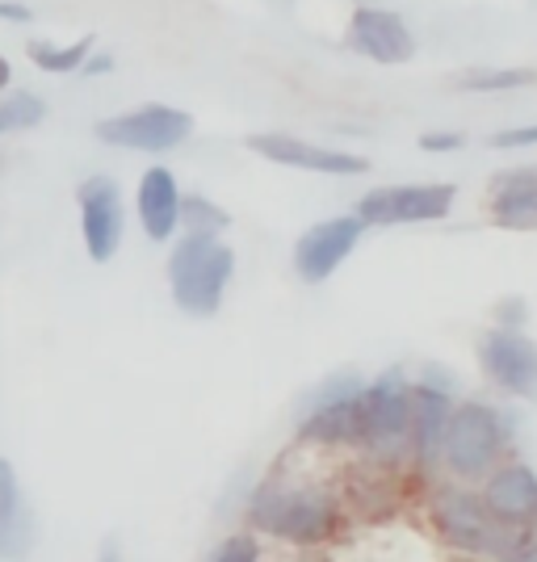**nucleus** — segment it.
<instances>
[{
	"label": "nucleus",
	"mask_w": 537,
	"mask_h": 562,
	"mask_svg": "<svg viewBox=\"0 0 537 562\" xmlns=\"http://www.w3.org/2000/svg\"><path fill=\"white\" fill-rule=\"evenodd\" d=\"M479 499L488 504V513L500 525H508V529L529 525V520H537V474L521 462L491 470L488 487L479 492Z\"/></svg>",
	"instance_id": "4468645a"
},
{
	"label": "nucleus",
	"mask_w": 537,
	"mask_h": 562,
	"mask_svg": "<svg viewBox=\"0 0 537 562\" xmlns=\"http://www.w3.org/2000/svg\"><path fill=\"white\" fill-rule=\"evenodd\" d=\"M508 441V420L488 403H462L445 424L441 458L458 479H483Z\"/></svg>",
	"instance_id": "20e7f679"
},
{
	"label": "nucleus",
	"mask_w": 537,
	"mask_h": 562,
	"mask_svg": "<svg viewBox=\"0 0 537 562\" xmlns=\"http://www.w3.org/2000/svg\"><path fill=\"white\" fill-rule=\"evenodd\" d=\"M235 273V252L219 244V235H186L168 260L172 303L186 315H214L223 306L227 281Z\"/></svg>",
	"instance_id": "f257e3e1"
},
{
	"label": "nucleus",
	"mask_w": 537,
	"mask_h": 562,
	"mask_svg": "<svg viewBox=\"0 0 537 562\" xmlns=\"http://www.w3.org/2000/svg\"><path fill=\"white\" fill-rule=\"evenodd\" d=\"M366 232V223L357 214H340V218H327V223H315L311 232L299 239L294 248V269L303 281H327Z\"/></svg>",
	"instance_id": "9d476101"
},
{
	"label": "nucleus",
	"mask_w": 537,
	"mask_h": 562,
	"mask_svg": "<svg viewBox=\"0 0 537 562\" xmlns=\"http://www.w3.org/2000/svg\"><path fill=\"white\" fill-rule=\"evenodd\" d=\"M412 432V386L403 374H382L361 395V446L374 453H395Z\"/></svg>",
	"instance_id": "39448f33"
},
{
	"label": "nucleus",
	"mask_w": 537,
	"mask_h": 562,
	"mask_svg": "<svg viewBox=\"0 0 537 562\" xmlns=\"http://www.w3.org/2000/svg\"><path fill=\"white\" fill-rule=\"evenodd\" d=\"M454 186H387L370 189L357 206V218L370 227H399V223H437L454 206Z\"/></svg>",
	"instance_id": "0eeeda50"
},
{
	"label": "nucleus",
	"mask_w": 537,
	"mask_h": 562,
	"mask_svg": "<svg viewBox=\"0 0 537 562\" xmlns=\"http://www.w3.org/2000/svg\"><path fill=\"white\" fill-rule=\"evenodd\" d=\"M504 562H537V546H525V541H521L513 554H504Z\"/></svg>",
	"instance_id": "cd10ccee"
},
{
	"label": "nucleus",
	"mask_w": 537,
	"mask_h": 562,
	"mask_svg": "<svg viewBox=\"0 0 537 562\" xmlns=\"http://www.w3.org/2000/svg\"><path fill=\"white\" fill-rule=\"evenodd\" d=\"M462 143H467V139H462L458 131H433V135H421L424 151H458Z\"/></svg>",
	"instance_id": "b1692460"
},
{
	"label": "nucleus",
	"mask_w": 537,
	"mask_h": 562,
	"mask_svg": "<svg viewBox=\"0 0 537 562\" xmlns=\"http://www.w3.org/2000/svg\"><path fill=\"white\" fill-rule=\"evenodd\" d=\"M89 50H93V38H80V43H71V47L30 43V59H34V64H38L43 71H76V68H85Z\"/></svg>",
	"instance_id": "6ab92c4d"
},
{
	"label": "nucleus",
	"mask_w": 537,
	"mask_h": 562,
	"mask_svg": "<svg viewBox=\"0 0 537 562\" xmlns=\"http://www.w3.org/2000/svg\"><path fill=\"white\" fill-rule=\"evenodd\" d=\"M30 538H34V525L25 513L18 474L0 458V559H22L30 550Z\"/></svg>",
	"instance_id": "a211bd4d"
},
{
	"label": "nucleus",
	"mask_w": 537,
	"mask_h": 562,
	"mask_svg": "<svg viewBox=\"0 0 537 562\" xmlns=\"http://www.w3.org/2000/svg\"><path fill=\"white\" fill-rule=\"evenodd\" d=\"M34 18L25 4H13V0H0V22H18V25H25Z\"/></svg>",
	"instance_id": "a878e982"
},
{
	"label": "nucleus",
	"mask_w": 537,
	"mask_h": 562,
	"mask_svg": "<svg viewBox=\"0 0 537 562\" xmlns=\"http://www.w3.org/2000/svg\"><path fill=\"white\" fill-rule=\"evenodd\" d=\"M4 85H9V64L0 59V89H4Z\"/></svg>",
	"instance_id": "c85d7f7f"
},
{
	"label": "nucleus",
	"mask_w": 537,
	"mask_h": 562,
	"mask_svg": "<svg viewBox=\"0 0 537 562\" xmlns=\"http://www.w3.org/2000/svg\"><path fill=\"white\" fill-rule=\"evenodd\" d=\"M139 218L152 239H168L181 223V193L168 168H147L139 181Z\"/></svg>",
	"instance_id": "f3484780"
},
{
	"label": "nucleus",
	"mask_w": 537,
	"mask_h": 562,
	"mask_svg": "<svg viewBox=\"0 0 537 562\" xmlns=\"http://www.w3.org/2000/svg\"><path fill=\"white\" fill-rule=\"evenodd\" d=\"M114 68V59L110 55H93V59H85V76H101V71Z\"/></svg>",
	"instance_id": "bb28decb"
},
{
	"label": "nucleus",
	"mask_w": 537,
	"mask_h": 562,
	"mask_svg": "<svg viewBox=\"0 0 537 562\" xmlns=\"http://www.w3.org/2000/svg\"><path fill=\"white\" fill-rule=\"evenodd\" d=\"M454 416V398L445 395L441 386H412V446L421 453V462H433L441 458V441H445V424Z\"/></svg>",
	"instance_id": "2eb2a0df"
},
{
	"label": "nucleus",
	"mask_w": 537,
	"mask_h": 562,
	"mask_svg": "<svg viewBox=\"0 0 537 562\" xmlns=\"http://www.w3.org/2000/svg\"><path fill=\"white\" fill-rule=\"evenodd\" d=\"M479 361H483V370L500 391L537 398V345L529 336H521L513 328L488 331L483 345H479Z\"/></svg>",
	"instance_id": "1a4fd4ad"
},
{
	"label": "nucleus",
	"mask_w": 537,
	"mask_h": 562,
	"mask_svg": "<svg viewBox=\"0 0 537 562\" xmlns=\"http://www.w3.org/2000/svg\"><path fill=\"white\" fill-rule=\"evenodd\" d=\"M361 395L366 386L357 378H336L332 386H324L311 412L303 416L299 432L315 446H349L361 441Z\"/></svg>",
	"instance_id": "6e6552de"
},
{
	"label": "nucleus",
	"mask_w": 537,
	"mask_h": 562,
	"mask_svg": "<svg viewBox=\"0 0 537 562\" xmlns=\"http://www.w3.org/2000/svg\"><path fill=\"white\" fill-rule=\"evenodd\" d=\"M193 131V117L172 105H143L131 114H118L97 122V139L126 151H168Z\"/></svg>",
	"instance_id": "423d86ee"
},
{
	"label": "nucleus",
	"mask_w": 537,
	"mask_h": 562,
	"mask_svg": "<svg viewBox=\"0 0 537 562\" xmlns=\"http://www.w3.org/2000/svg\"><path fill=\"white\" fill-rule=\"evenodd\" d=\"M248 520L286 541H324L340 525V508L324 487H260L248 504Z\"/></svg>",
	"instance_id": "f03ea898"
},
{
	"label": "nucleus",
	"mask_w": 537,
	"mask_h": 562,
	"mask_svg": "<svg viewBox=\"0 0 537 562\" xmlns=\"http://www.w3.org/2000/svg\"><path fill=\"white\" fill-rule=\"evenodd\" d=\"M491 214L508 232H534L537 227V168L504 172L491 193Z\"/></svg>",
	"instance_id": "dca6fc26"
},
{
	"label": "nucleus",
	"mask_w": 537,
	"mask_h": 562,
	"mask_svg": "<svg viewBox=\"0 0 537 562\" xmlns=\"http://www.w3.org/2000/svg\"><path fill=\"white\" fill-rule=\"evenodd\" d=\"M248 147L265 156V160H278L290 168H306V172H327V177H361L370 160L366 156H353V151H336V147H315L306 139H290V135H253Z\"/></svg>",
	"instance_id": "f8f14e48"
},
{
	"label": "nucleus",
	"mask_w": 537,
	"mask_h": 562,
	"mask_svg": "<svg viewBox=\"0 0 537 562\" xmlns=\"http://www.w3.org/2000/svg\"><path fill=\"white\" fill-rule=\"evenodd\" d=\"M105 562H114V559H105Z\"/></svg>",
	"instance_id": "c756f323"
},
{
	"label": "nucleus",
	"mask_w": 537,
	"mask_h": 562,
	"mask_svg": "<svg viewBox=\"0 0 537 562\" xmlns=\"http://www.w3.org/2000/svg\"><path fill=\"white\" fill-rule=\"evenodd\" d=\"M534 80V71L525 68H508V71H470L458 80V89L462 93H504V89H521V85H529Z\"/></svg>",
	"instance_id": "412c9836"
},
{
	"label": "nucleus",
	"mask_w": 537,
	"mask_h": 562,
	"mask_svg": "<svg viewBox=\"0 0 537 562\" xmlns=\"http://www.w3.org/2000/svg\"><path fill=\"white\" fill-rule=\"evenodd\" d=\"M433 520L445 533L449 546L467 550L474 559H504L521 546V533L500 525L488 513V504L479 495L462 492V487H441L433 495Z\"/></svg>",
	"instance_id": "7ed1b4c3"
},
{
	"label": "nucleus",
	"mask_w": 537,
	"mask_h": 562,
	"mask_svg": "<svg viewBox=\"0 0 537 562\" xmlns=\"http://www.w3.org/2000/svg\"><path fill=\"white\" fill-rule=\"evenodd\" d=\"M80 227H85V248L97 265L114 257L122 239V198L110 177H93L80 186Z\"/></svg>",
	"instance_id": "ddd939ff"
},
{
	"label": "nucleus",
	"mask_w": 537,
	"mask_h": 562,
	"mask_svg": "<svg viewBox=\"0 0 537 562\" xmlns=\"http://www.w3.org/2000/svg\"><path fill=\"white\" fill-rule=\"evenodd\" d=\"M43 114H47L43 97H34V93L9 97V101L0 105V135H9V131H30V126L43 122Z\"/></svg>",
	"instance_id": "aec40b11"
},
{
	"label": "nucleus",
	"mask_w": 537,
	"mask_h": 562,
	"mask_svg": "<svg viewBox=\"0 0 537 562\" xmlns=\"http://www.w3.org/2000/svg\"><path fill=\"white\" fill-rule=\"evenodd\" d=\"M257 559H260V546L253 533H232V538L211 554V562H257Z\"/></svg>",
	"instance_id": "5701e85b"
},
{
	"label": "nucleus",
	"mask_w": 537,
	"mask_h": 562,
	"mask_svg": "<svg viewBox=\"0 0 537 562\" xmlns=\"http://www.w3.org/2000/svg\"><path fill=\"white\" fill-rule=\"evenodd\" d=\"M349 47L374 64H407L416 55V38L407 22L391 9H357L349 25Z\"/></svg>",
	"instance_id": "9b49d317"
},
{
	"label": "nucleus",
	"mask_w": 537,
	"mask_h": 562,
	"mask_svg": "<svg viewBox=\"0 0 537 562\" xmlns=\"http://www.w3.org/2000/svg\"><path fill=\"white\" fill-rule=\"evenodd\" d=\"M495 147H529V143H537V126H516V131H500L495 135Z\"/></svg>",
	"instance_id": "393cba45"
},
{
	"label": "nucleus",
	"mask_w": 537,
	"mask_h": 562,
	"mask_svg": "<svg viewBox=\"0 0 537 562\" xmlns=\"http://www.w3.org/2000/svg\"><path fill=\"white\" fill-rule=\"evenodd\" d=\"M181 218H186L189 235H214L219 227H227V214L211 206L206 198H186V214Z\"/></svg>",
	"instance_id": "4be33fe9"
}]
</instances>
